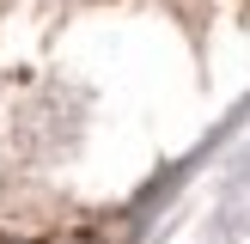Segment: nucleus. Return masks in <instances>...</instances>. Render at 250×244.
Instances as JSON below:
<instances>
[{"label": "nucleus", "mask_w": 250, "mask_h": 244, "mask_svg": "<svg viewBox=\"0 0 250 244\" xmlns=\"http://www.w3.org/2000/svg\"><path fill=\"white\" fill-rule=\"evenodd\" d=\"M61 244H110L104 232H73V238H61Z\"/></svg>", "instance_id": "f257e3e1"}, {"label": "nucleus", "mask_w": 250, "mask_h": 244, "mask_svg": "<svg viewBox=\"0 0 250 244\" xmlns=\"http://www.w3.org/2000/svg\"><path fill=\"white\" fill-rule=\"evenodd\" d=\"M0 244H24V238H0Z\"/></svg>", "instance_id": "f03ea898"}]
</instances>
